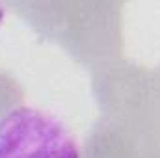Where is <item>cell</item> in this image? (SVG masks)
<instances>
[{"mask_svg": "<svg viewBox=\"0 0 160 158\" xmlns=\"http://www.w3.org/2000/svg\"><path fill=\"white\" fill-rule=\"evenodd\" d=\"M0 158H80V149L58 117L15 106L0 117Z\"/></svg>", "mask_w": 160, "mask_h": 158, "instance_id": "obj_1", "label": "cell"}]
</instances>
